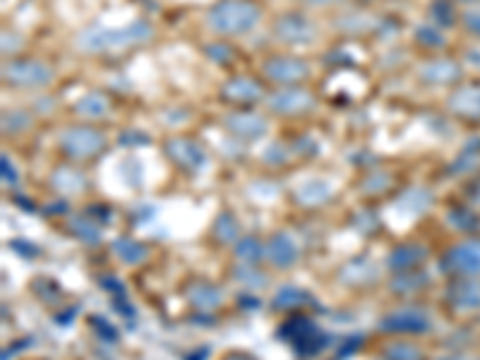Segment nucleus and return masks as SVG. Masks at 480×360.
Listing matches in <instances>:
<instances>
[{
    "mask_svg": "<svg viewBox=\"0 0 480 360\" xmlns=\"http://www.w3.org/2000/svg\"><path fill=\"white\" fill-rule=\"evenodd\" d=\"M257 17H260V12H257V8L252 3H245V0H224L216 8H212L209 24L216 32L240 34L247 32L257 22Z\"/></svg>",
    "mask_w": 480,
    "mask_h": 360,
    "instance_id": "f257e3e1",
    "label": "nucleus"
},
{
    "mask_svg": "<svg viewBox=\"0 0 480 360\" xmlns=\"http://www.w3.org/2000/svg\"><path fill=\"white\" fill-rule=\"evenodd\" d=\"M149 24L135 22L130 27L118 29H89L80 36V46L87 51H101V48H115V46H130V43L144 41L149 36Z\"/></svg>",
    "mask_w": 480,
    "mask_h": 360,
    "instance_id": "f03ea898",
    "label": "nucleus"
},
{
    "mask_svg": "<svg viewBox=\"0 0 480 360\" xmlns=\"http://www.w3.org/2000/svg\"><path fill=\"white\" fill-rule=\"evenodd\" d=\"M101 144H104V137H101L96 130H89V128L70 130V133L62 137V147L70 154H75V157H87V154L99 152Z\"/></svg>",
    "mask_w": 480,
    "mask_h": 360,
    "instance_id": "7ed1b4c3",
    "label": "nucleus"
},
{
    "mask_svg": "<svg viewBox=\"0 0 480 360\" xmlns=\"http://www.w3.org/2000/svg\"><path fill=\"white\" fill-rule=\"evenodd\" d=\"M5 77L17 85H29V87H38V85H46L51 80V70L38 63H14L5 70Z\"/></svg>",
    "mask_w": 480,
    "mask_h": 360,
    "instance_id": "20e7f679",
    "label": "nucleus"
},
{
    "mask_svg": "<svg viewBox=\"0 0 480 360\" xmlns=\"http://www.w3.org/2000/svg\"><path fill=\"white\" fill-rule=\"evenodd\" d=\"M310 96L305 91H298V89H290V91H281L271 99V109L274 111H281V113H295V111H303L310 106Z\"/></svg>",
    "mask_w": 480,
    "mask_h": 360,
    "instance_id": "39448f33",
    "label": "nucleus"
},
{
    "mask_svg": "<svg viewBox=\"0 0 480 360\" xmlns=\"http://www.w3.org/2000/svg\"><path fill=\"white\" fill-rule=\"evenodd\" d=\"M266 72H269V77H274V80H279V82H293V80H298V77H303L305 72H308V67L298 60L281 58V60L269 63V65H266Z\"/></svg>",
    "mask_w": 480,
    "mask_h": 360,
    "instance_id": "423d86ee",
    "label": "nucleus"
},
{
    "mask_svg": "<svg viewBox=\"0 0 480 360\" xmlns=\"http://www.w3.org/2000/svg\"><path fill=\"white\" fill-rule=\"evenodd\" d=\"M276 34L281 38H288V41H305V38L312 36V29L300 17H284L276 24Z\"/></svg>",
    "mask_w": 480,
    "mask_h": 360,
    "instance_id": "0eeeda50",
    "label": "nucleus"
},
{
    "mask_svg": "<svg viewBox=\"0 0 480 360\" xmlns=\"http://www.w3.org/2000/svg\"><path fill=\"white\" fill-rule=\"evenodd\" d=\"M168 152H171L181 164H185V166H192V168L202 166V161H205V157H202L200 149H197L192 142H185V139H176V142H171Z\"/></svg>",
    "mask_w": 480,
    "mask_h": 360,
    "instance_id": "6e6552de",
    "label": "nucleus"
},
{
    "mask_svg": "<svg viewBox=\"0 0 480 360\" xmlns=\"http://www.w3.org/2000/svg\"><path fill=\"white\" fill-rule=\"evenodd\" d=\"M229 125L242 137H257L264 133V123L255 115H233V118H229Z\"/></svg>",
    "mask_w": 480,
    "mask_h": 360,
    "instance_id": "1a4fd4ad",
    "label": "nucleus"
},
{
    "mask_svg": "<svg viewBox=\"0 0 480 360\" xmlns=\"http://www.w3.org/2000/svg\"><path fill=\"white\" fill-rule=\"evenodd\" d=\"M385 327H391V329H425V327H428V322H425L418 313H399V315H391V317L385 322Z\"/></svg>",
    "mask_w": 480,
    "mask_h": 360,
    "instance_id": "9d476101",
    "label": "nucleus"
},
{
    "mask_svg": "<svg viewBox=\"0 0 480 360\" xmlns=\"http://www.w3.org/2000/svg\"><path fill=\"white\" fill-rule=\"evenodd\" d=\"M271 257H274L276 265H290L295 257V250H293V243L288 240V238H274V243H271Z\"/></svg>",
    "mask_w": 480,
    "mask_h": 360,
    "instance_id": "9b49d317",
    "label": "nucleus"
},
{
    "mask_svg": "<svg viewBox=\"0 0 480 360\" xmlns=\"http://www.w3.org/2000/svg\"><path fill=\"white\" fill-rule=\"evenodd\" d=\"M224 94L233 96V99H255V96H260V87L252 85V82L238 80V82H231L224 89Z\"/></svg>",
    "mask_w": 480,
    "mask_h": 360,
    "instance_id": "f8f14e48",
    "label": "nucleus"
},
{
    "mask_svg": "<svg viewBox=\"0 0 480 360\" xmlns=\"http://www.w3.org/2000/svg\"><path fill=\"white\" fill-rule=\"evenodd\" d=\"M77 109H80V113H87V115H101L106 111V101L101 99V96L91 94V96H87V99H82Z\"/></svg>",
    "mask_w": 480,
    "mask_h": 360,
    "instance_id": "ddd939ff",
    "label": "nucleus"
},
{
    "mask_svg": "<svg viewBox=\"0 0 480 360\" xmlns=\"http://www.w3.org/2000/svg\"><path fill=\"white\" fill-rule=\"evenodd\" d=\"M391 360H418V351H413L411 346H394L389 351Z\"/></svg>",
    "mask_w": 480,
    "mask_h": 360,
    "instance_id": "4468645a",
    "label": "nucleus"
},
{
    "mask_svg": "<svg viewBox=\"0 0 480 360\" xmlns=\"http://www.w3.org/2000/svg\"><path fill=\"white\" fill-rule=\"evenodd\" d=\"M115 247H118V250L123 252V255H128V260H130V262H135V260H139V257H142V247L135 245V243H130V240H125V243L120 240Z\"/></svg>",
    "mask_w": 480,
    "mask_h": 360,
    "instance_id": "2eb2a0df",
    "label": "nucleus"
},
{
    "mask_svg": "<svg viewBox=\"0 0 480 360\" xmlns=\"http://www.w3.org/2000/svg\"><path fill=\"white\" fill-rule=\"evenodd\" d=\"M238 255H242V257H245V260H257V257H260V245H257L255 240H245V243H240Z\"/></svg>",
    "mask_w": 480,
    "mask_h": 360,
    "instance_id": "dca6fc26",
    "label": "nucleus"
},
{
    "mask_svg": "<svg viewBox=\"0 0 480 360\" xmlns=\"http://www.w3.org/2000/svg\"><path fill=\"white\" fill-rule=\"evenodd\" d=\"M3 173H5V178H12V183H14V173H12V168L8 166V159H3Z\"/></svg>",
    "mask_w": 480,
    "mask_h": 360,
    "instance_id": "f3484780",
    "label": "nucleus"
},
{
    "mask_svg": "<svg viewBox=\"0 0 480 360\" xmlns=\"http://www.w3.org/2000/svg\"><path fill=\"white\" fill-rule=\"evenodd\" d=\"M312 3H315V0H312ZM317 3H322V0H317Z\"/></svg>",
    "mask_w": 480,
    "mask_h": 360,
    "instance_id": "a211bd4d",
    "label": "nucleus"
}]
</instances>
